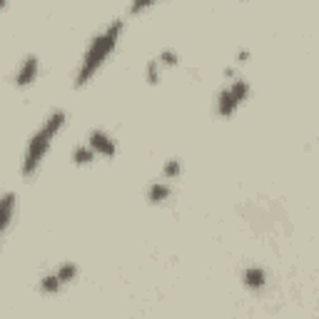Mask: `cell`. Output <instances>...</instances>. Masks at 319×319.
I'll return each instance as SVG.
<instances>
[{
	"label": "cell",
	"mask_w": 319,
	"mask_h": 319,
	"mask_svg": "<svg viewBox=\"0 0 319 319\" xmlns=\"http://www.w3.org/2000/svg\"><path fill=\"white\" fill-rule=\"evenodd\" d=\"M120 32H122V20H115L113 25H108L105 32H100L92 43H90V48H87L85 58L80 62V70H78V78H75V85H85L87 80L97 73V67L108 60V55L115 50L117 40H120Z\"/></svg>",
	"instance_id": "cell-1"
},
{
	"label": "cell",
	"mask_w": 319,
	"mask_h": 319,
	"mask_svg": "<svg viewBox=\"0 0 319 319\" xmlns=\"http://www.w3.org/2000/svg\"><path fill=\"white\" fill-rule=\"evenodd\" d=\"M62 125H65V113H62V110H55V113L48 115V120L40 125V130L32 135L28 150H25V160H23V174H25V177H30V174L38 170L40 160L45 157V152H48V147L53 143V137L60 132Z\"/></svg>",
	"instance_id": "cell-2"
},
{
	"label": "cell",
	"mask_w": 319,
	"mask_h": 319,
	"mask_svg": "<svg viewBox=\"0 0 319 319\" xmlns=\"http://www.w3.org/2000/svg\"><path fill=\"white\" fill-rule=\"evenodd\" d=\"M247 92H250L247 80L237 78L232 85L225 87V90L220 92V97H217V113H220V115H232L234 110L242 105V100L247 97Z\"/></svg>",
	"instance_id": "cell-3"
},
{
	"label": "cell",
	"mask_w": 319,
	"mask_h": 319,
	"mask_svg": "<svg viewBox=\"0 0 319 319\" xmlns=\"http://www.w3.org/2000/svg\"><path fill=\"white\" fill-rule=\"evenodd\" d=\"M87 145L92 147L95 152L105 155V157H113V155L117 152L115 140H113L108 132H102V130H92V132H90V143H87Z\"/></svg>",
	"instance_id": "cell-4"
},
{
	"label": "cell",
	"mask_w": 319,
	"mask_h": 319,
	"mask_svg": "<svg viewBox=\"0 0 319 319\" xmlns=\"http://www.w3.org/2000/svg\"><path fill=\"white\" fill-rule=\"evenodd\" d=\"M38 70H40L38 58H35V55H28V58L23 60V65L18 67V73H15V85H18V87L30 85V83L38 78Z\"/></svg>",
	"instance_id": "cell-5"
},
{
	"label": "cell",
	"mask_w": 319,
	"mask_h": 319,
	"mask_svg": "<svg viewBox=\"0 0 319 319\" xmlns=\"http://www.w3.org/2000/svg\"><path fill=\"white\" fill-rule=\"evenodd\" d=\"M13 209H15V195L13 192H5L0 195V234L5 232L10 217H13Z\"/></svg>",
	"instance_id": "cell-6"
},
{
	"label": "cell",
	"mask_w": 319,
	"mask_h": 319,
	"mask_svg": "<svg viewBox=\"0 0 319 319\" xmlns=\"http://www.w3.org/2000/svg\"><path fill=\"white\" fill-rule=\"evenodd\" d=\"M147 197H150V202H165L167 197H170V185H165V182H155V185H150V190H147Z\"/></svg>",
	"instance_id": "cell-7"
},
{
	"label": "cell",
	"mask_w": 319,
	"mask_h": 319,
	"mask_svg": "<svg viewBox=\"0 0 319 319\" xmlns=\"http://www.w3.org/2000/svg\"><path fill=\"white\" fill-rule=\"evenodd\" d=\"M244 285L252 287V290L264 287V272H262L260 267H250V269H244Z\"/></svg>",
	"instance_id": "cell-8"
},
{
	"label": "cell",
	"mask_w": 319,
	"mask_h": 319,
	"mask_svg": "<svg viewBox=\"0 0 319 319\" xmlns=\"http://www.w3.org/2000/svg\"><path fill=\"white\" fill-rule=\"evenodd\" d=\"M95 155H97V152H95L90 145H83V147H78V150H75V155H73V157H75V162H78V165H87V162H92V160H95Z\"/></svg>",
	"instance_id": "cell-9"
},
{
	"label": "cell",
	"mask_w": 319,
	"mask_h": 319,
	"mask_svg": "<svg viewBox=\"0 0 319 319\" xmlns=\"http://www.w3.org/2000/svg\"><path fill=\"white\" fill-rule=\"evenodd\" d=\"M60 287H62V282H60L55 274H48V277H43V279H40V290L48 292V294H53V292H60Z\"/></svg>",
	"instance_id": "cell-10"
},
{
	"label": "cell",
	"mask_w": 319,
	"mask_h": 319,
	"mask_svg": "<svg viewBox=\"0 0 319 319\" xmlns=\"http://www.w3.org/2000/svg\"><path fill=\"white\" fill-rule=\"evenodd\" d=\"M75 274H78V267H75V264H62L58 272H55V277H58L62 285L70 282V279H75Z\"/></svg>",
	"instance_id": "cell-11"
},
{
	"label": "cell",
	"mask_w": 319,
	"mask_h": 319,
	"mask_svg": "<svg viewBox=\"0 0 319 319\" xmlns=\"http://www.w3.org/2000/svg\"><path fill=\"white\" fill-rule=\"evenodd\" d=\"M177 60H180V55H177L174 50H162L157 62H160V65H177Z\"/></svg>",
	"instance_id": "cell-12"
},
{
	"label": "cell",
	"mask_w": 319,
	"mask_h": 319,
	"mask_svg": "<svg viewBox=\"0 0 319 319\" xmlns=\"http://www.w3.org/2000/svg\"><path fill=\"white\" fill-rule=\"evenodd\" d=\"M147 80H150L152 85L160 80V62H157V60H150V65H147Z\"/></svg>",
	"instance_id": "cell-13"
},
{
	"label": "cell",
	"mask_w": 319,
	"mask_h": 319,
	"mask_svg": "<svg viewBox=\"0 0 319 319\" xmlns=\"http://www.w3.org/2000/svg\"><path fill=\"white\" fill-rule=\"evenodd\" d=\"M182 172V165H180V160H170L167 165H165V174L167 177H174V174Z\"/></svg>",
	"instance_id": "cell-14"
},
{
	"label": "cell",
	"mask_w": 319,
	"mask_h": 319,
	"mask_svg": "<svg viewBox=\"0 0 319 319\" xmlns=\"http://www.w3.org/2000/svg\"><path fill=\"white\" fill-rule=\"evenodd\" d=\"M150 3H155V0H132V13H137V10L147 8Z\"/></svg>",
	"instance_id": "cell-15"
},
{
	"label": "cell",
	"mask_w": 319,
	"mask_h": 319,
	"mask_svg": "<svg viewBox=\"0 0 319 319\" xmlns=\"http://www.w3.org/2000/svg\"><path fill=\"white\" fill-rule=\"evenodd\" d=\"M247 60V50H242V53H237V62H244Z\"/></svg>",
	"instance_id": "cell-16"
},
{
	"label": "cell",
	"mask_w": 319,
	"mask_h": 319,
	"mask_svg": "<svg viewBox=\"0 0 319 319\" xmlns=\"http://www.w3.org/2000/svg\"><path fill=\"white\" fill-rule=\"evenodd\" d=\"M5 3H8V0H0V8H5Z\"/></svg>",
	"instance_id": "cell-17"
}]
</instances>
